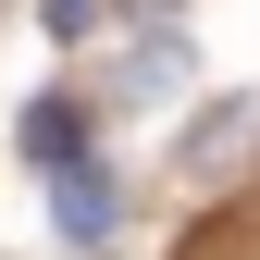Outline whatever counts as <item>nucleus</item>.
<instances>
[{
    "mask_svg": "<svg viewBox=\"0 0 260 260\" xmlns=\"http://www.w3.org/2000/svg\"><path fill=\"white\" fill-rule=\"evenodd\" d=\"M174 75H186V50H174V38H149L137 62H124V87H137V100H149V87H174Z\"/></svg>",
    "mask_w": 260,
    "mask_h": 260,
    "instance_id": "4",
    "label": "nucleus"
},
{
    "mask_svg": "<svg viewBox=\"0 0 260 260\" xmlns=\"http://www.w3.org/2000/svg\"><path fill=\"white\" fill-rule=\"evenodd\" d=\"M248 149H260V100H236V112H211V124H199V137H186V174H199V186H211V174H223V161H248Z\"/></svg>",
    "mask_w": 260,
    "mask_h": 260,
    "instance_id": "3",
    "label": "nucleus"
},
{
    "mask_svg": "<svg viewBox=\"0 0 260 260\" xmlns=\"http://www.w3.org/2000/svg\"><path fill=\"white\" fill-rule=\"evenodd\" d=\"M50 13V38H100V0H38Z\"/></svg>",
    "mask_w": 260,
    "mask_h": 260,
    "instance_id": "5",
    "label": "nucleus"
},
{
    "mask_svg": "<svg viewBox=\"0 0 260 260\" xmlns=\"http://www.w3.org/2000/svg\"><path fill=\"white\" fill-rule=\"evenodd\" d=\"M50 223H62V248H112V236H124L112 161H62V174H50Z\"/></svg>",
    "mask_w": 260,
    "mask_h": 260,
    "instance_id": "1",
    "label": "nucleus"
},
{
    "mask_svg": "<svg viewBox=\"0 0 260 260\" xmlns=\"http://www.w3.org/2000/svg\"><path fill=\"white\" fill-rule=\"evenodd\" d=\"M13 137H25V161H38V174H62V161H87V112H75V100H25Z\"/></svg>",
    "mask_w": 260,
    "mask_h": 260,
    "instance_id": "2",
    "label": "nucleus"
}]
</instances>
